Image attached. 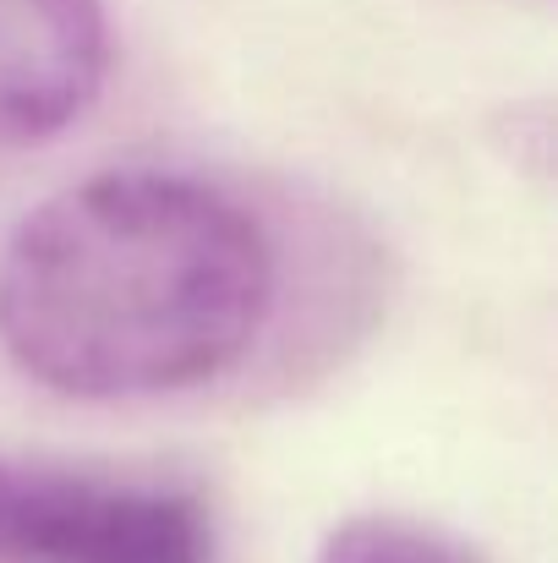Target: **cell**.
Listing matches in <instances>:
<instances>
[{
  "instance_id": "obj_2",
  "label": "cell",
  "mask_w": 558,
  "mask_h": 563,
  "mask_svg": "<svg viewBox=\"0 0 558 563\" xmlns=\"http://www.w3.org/2000/svg\"><path fill=\"white\" fill-rule=\"evenodd\" d=\"M0 563H219V531L182 482L0 449Z\"/></svg>"
},
{
  "instance_id": "obj_1",
  "label": "cell",
  "mask_w": 558,
  "mask_h": 563,
  "mask_svg": "<svg viewBox=\"0 0 558 563\" xmlns=\"http://www.w3.org/2000/svg\"><path fill=\"white\" fill-rule=\"evenodd\" d=\"M274 241L186 170H105L0 246V351L61 399H165L236 373L274 312Z\"/></svg>"
},
{
  "instance_id": "obj_4",
  "label": "cell",
  "mask_w": 558,
  "mask_h": 563,
  "mask_svg": "<svg viewBox=\"0 0 558 563\" xmlns=\"http://www.w3.org/2000/svg\"><path fill=\"white\" fill-rule=\"evenodd\" d=\"M313 563H488L471 553L460 537L433 531L422 520H400V515H357L346 526L329 531V542L318 548Z\"/></svg>"
},
{
  "instance_id": "obj_3",
  "label": "cell",
  "mask_w": 558,
  "mask_h": 563,
  "mask_svg": "<svg viewBox=\"0 0 558 563\" xmlns=\"http://www.w3.org/2000/svg\"><path fill=\"white\" fill-rule=\"evenodd\" d=\"M110 71L105 0H0V154L77 126Z\"/></svg>"
}]
</instances>
